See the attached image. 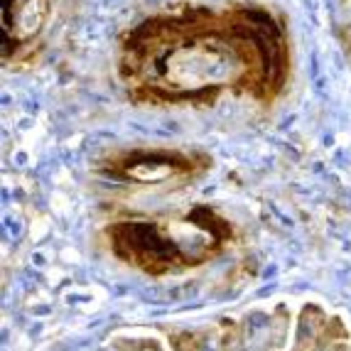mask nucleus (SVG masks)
I'll use <instances>...</instances> for the list:
<instances>
[{"instance_id":"nucleus-1","label":"nucleus","mask_w":351,"mask_h":351,"mask_svg":"<svg viewBox=\"0 0 351 351\" xmlns=\"http://www.w3.org/2000/svg\"><path fill=\"white\" fill-rule=\"evenodd\" d=\"M121 74L135 96L165 106L214 101L221 91L268 99L285 74V42L261 10L155 18L128 35Z\"/></svg>"},{"instance_id":"nucleus-2","label":"nucleus","mask_w":351,"mask_h":351,"mask_svg":"<svg viewBox=\"0 0 351 351\" xmlns=\"http://www.w3.org/2000/svg\"><path fill=\"white\" fill-rule=\"evenodd\" d=\"M113 256L160 278L194 268L221 253L231 226L211 209H194L180 221H118L106 228Z\"/></svg>"},{"instance_id":"nucleus-3","label":"nucleus","mask_w":351,"mask_h":351,"mask_svg":"<svg viewBox=\"0 0 351 351\" xmlns=\"http://www.w3.org/2000/svg\"><path fill=\"white\" fill-rule=\"evenodd\" d=\"M202 167V160H194L187 152L177 150H135L121 155L108 162V172L121 180H130L135 184H158V182L180 180L194 175Z\"/></svg>"},{"instance_id":"nucleus-4","label":"nucleus","mask_w":351,"mask_h":351,"mask_svg":"<svg viewBox=\"0 0 351 351\" xmlns=\"http://www.w3.org/2000/svg\"><path fill=\"white\" fill-rule=\"evenodd\" d=\"M52 0H3V57L15 59L47 25Z\"/></svg>"}]
</instances>
